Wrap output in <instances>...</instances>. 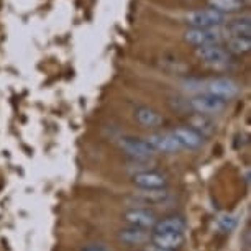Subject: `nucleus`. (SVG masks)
<instances>
[{
  "instance_id": "f257e3e1",
  "label": "nucleus",
  "mask_w": 251,
  "mask_h": 251,
  "mask_svg": "<svg viewBox=\"0 0 251 251\" xmlns=\"http://www.w3.org/2000/svg\"><path fill=\"white\" fill-rule=\"evenodd\" d=\"M118 146L126 156H130L135 161H148L156 154L153 148L148 145V141L136 136H123L118 141Z\"/></svg>"
},
{
  "instance_id": "f03ea898",
  "label": "nucleus",
  "mask_w": 251,
  "mask_h": 251,
  "mask_svg": "<svg viewBox=\"0 0 251 251\" xmlns=\"http://www.w3.org/2000/svg\"><path fill=\"white\" fill-rule=\"evenodd\" d=\"M225 20V15L214 8H205V10H196L186 15L187 25L192 28H217Z\"/></svg>"
},
{
  "instance_id": "7ed1b4c3",
  "label": "nucleus",
  "mask_w": 251,
  "mask_h": 251,
  "mask_svg": "<svg viewBox=\"0 0 251 251\" xmlns=\"http://www.w3.org/2000/svg\"><path fill=\"white\" fill-rule=\"evenodd\" d=\"M123 220L128 224V226H135V228L141 230H151L158 222L154 212H151L146 207H133L125 210L123 212Z\"/></svg>"
},
{
  "instance_id": "20e7f679",
  "label": "nucleus",
  "mask_w": 251,
  "mask_h": 251,
  "mask_svg": "<svg viewBox=\"0 0 251 251\" xmlns=\"http://www.w3.org/2000/svg\"><path fill=\"white\" fill-rule=\"evenodd\" d=\"M131 181L140 191H154V189H166L168 186V177L163 173L154 171V169H146V171L135 173Z\"/></svg>"
},
{
  "instance_id": "39448f33",
  "label": "nucleus",
  "mask_w": 251,
  "mask_h": 251,
  "mask_svg": "<svg viewBox=\"0 0 251 251\" xmlns=\"http://www.w3.org/2000/svg\"><path fill=\"white\" fill-rule=\"evenodd\" d=\"M222 31L219 28H191L186 31V41L202 48L208 45H219L222 41Z\"/></svg>"
},
{
  "instance_id": "423d86ee",
  "label": "nucleus",
  "mask_w": 251,
  "mask_h": 251,
  "mask_svg": "<svg viewBox=\"0 0 251 251\" xmlns=\"http://www.w3.org/2000/svg\"><path fill=\"white\" fill-rule=\"evenodd\" d=\"M207 94L208 96H214L220 100H230V99L236 97L240 94V86L228 77H219L212 79L207 84Z\"/></svg>"
},
{
  "instance_id": "0eeeda50",
  "label": "nucleus",
  "mask_w": 251,
  "mask_h": 251,
  "mask_svg": "<svg viewBox=\"0 0 251 251\" xmlns=\"http://www.w3.org/2000/svg\"><path fill=\"white\" fill-rule=\"evenodd\" d=\"M189 107L192 108L196 113L201 115H212V113H219L224 110L225 102L220 100L214 96H208V94H201L192 99H189Z\"/></svg>"
},
{
  "instance_id": "6e6552de",
  "label": "nucleus",
  "mask_w": 251,
  "mask_h": 251,
  "mask_svg": "<svg viewBox=\"0 0 251 251\" xmlns=\"http://www.w3.org/2000/svg\"><path fill=\"white\" fill-rule=\"evenodd\" d=\"M148 141V145L153 148L154 153H163V154H176L182 148L179 146L176 138L171 133H153L148 138H145Z\"/></svg>"
},
{
  "instance_id": "1a4fd4ad",
  "label": "nucleus",
  "mask_w": 251,
  "mask_h": 251,
  "mask_svg": "<svg viewBox=\"0 0 251 251\" xmlns=\"http://www.w3.org/2000/svg\"><path fill=\"white\" fill-rule=\"evenodd\" d=\"M197 56L203 63L212 64V66H226L230 63V53L225 48H222L220 45H208L197 48Z\"/></svg>"
},
{
  "instance_id": "9d476101",
  "label": "nucleus",
  "mask_w": 251,
  "mask_h": 251,
  "mask_svg": "<svg viewBox=\"0 0 251 251\" xmlns=\"http://www.w3.org/2000/svg\"><path fill=\"white\" fill-rule=\"evenodd\" d=\"M171 135L176 138L179 146L186 150H199L203 145V140H205L196 130H192L191 126H177L176 130L171 131Z\"/></svg>"
},
{
  "instance_id": "9b49d317",
  "label": "nucleus",
  "mask_w": 251,
  "mask_h": 251,
  "mask_svg": "<svg viewBox=\"0 0 251 251\" xmlns=\"http://www.w3.org/2000/svg\"><path fill=\"white\" fill-rule=\"evenodd\" d=\"M117 238L125 245L130 246H140V245H146L150 243L151 238V231L150 230H141V228H135V226H126V228L118 230Z\"/></svg>"
},
{
  "instance_id": "f8f14e48",
  "label": "nucleus",
  "mask_w": 251,
  "mask_h": 251,
  "mask_svg": "<svg viewBox=\"0 0 251 251\" xmlns=\"http://www.w3.org/2000/svg\"><path fill=\"white\" fill-rule=\"evenodd\" d=\"M150 243L168 251H176L184 243V233H151Z\"/></svg>"
},
{
  "instance_id": "ddd939ff",
  "label": "nucleus",
  "mask_w": 251,
  "mask_h": 251,
  "mask_svg": "<svg viewBox=\"0 0 251 251\" xmlns=\"http://www.w3.org/2000/svg\"><path fill=\"white\" fill-rule=\"evenodd\" d=\"M135 120L138 122L141 126H145V128H158V126L163 125L164 118L158 110L143 105L135 110Z\"/></svg>"
},
{
  "instance_id": "4468645a",
  "label": "nucleus",
  "mask_w": 251,
  "mask_h": 251,
  "mask_svg": "<svg viewBox=\"0 0 251 251\" xmlns=\"http://www.w3.org/2000/svg\"><path fill=\"white\" fill-rule=\"evenodd\" d=\"M186 230V222L181 217H166L154 224L153 233H184Z\"/></svg>"
},
{
  "instance_id": "2eb2a0df",
  "label": "nucleus",
  "mask_w": 251,
  "mask_h": 251,
  "mask_svg": "<svg viewBox=\"0 0 251 251\" xmlns=\"http://www.w3.org/2000/svg\"><path fill=\"white\" fill-rule=\"evenodd\" d=\"M191 128L196 130L199 135H202L203 138L208 135H212L215 131V123L210 120L207 115H201V113H196L194 117H191Z\"/></svg>"
},
{
  "instance_id": "dca6fc26",
  "label": "nucleus",
  "mask_w": 251,
  "mask_h": 251,
  "mask_svg": "<svg viewBox=\"0 0 251 251\" xmlns=\"http://www.w3.org/2000/svg\"><path fill=\"white\" fill-rule=\"evenodd\" d=\"M251 50V40L246 36H231L228 40V53L230 54H246Z\"/></svg>"
},
{
  "instance_id": "f3484780",
  "label": "nucleus",
  "mask_w": 251,
  "mask_h": 251,
  "mask_svg": "<svg viewBox=\"0 0 251 251\" xmlns=\"http://www.w3.org/2000/svg\"><path fill=\"white\" fill-rule=\"evenodd\" d=\"M208 5L220 13L238 12L243 8V0H208Z\"/></svg>"
},
{
  "instance_id": "a211bd4d",
  "label": "nucleus",
  "mask_w": 251,
  "mask_h": 251,
  "mask_svg": "<svg viewBox=\"0 0 251 251\" xmlns=\"http://www.w3.org/2000/svg\"><path fill=\"white\" fill-rule=\"evenodd\" d=\"M168 197V191L166 189H154V191H140L138 199H141L146 203H156L161 202Z\"/></svg>"
},
{
  "instance_id": "6ab92c4d",
  "label": "nucleus",
  "mask_w": 251,
  "mask_h": 251,
  "mask_svg": "<svg viewBox=\"0 0 251 251\" xmlns=\"http://www.w3.org/2000/svg\"><path fill=\"white\" fill-rule=\"evenodd\" d=\"M236 224H238V222H236L235 215H231V214H222L219 215V219H217V226H219V230L224 231V233L233 231Z\"/></svg>"
},
{
  "instance_id": "aec40b11",
  "label": "nucleus",
  "mask_w": 251,
  "mask_h": 251,
  "mask_svg": "<svg viewBox=\"0 0 251 251\" xmlns=\"http://www.w3.org/2000/svg\"><path fill=\"white\" fill-rule=\"evenodd\" d=\"M231 36H246L250 38L251 35V25L248 20H236L230 25Z\"/></svg>"
},
{
  "instance_id": "412c9836",
  "label": "nucleus",
  "mask_w": 251,
  "mask_h": 251,
  "mask_svg": "<svg viewBox=\"0 0 251 251\" xmlns=\"http://www.w3.org/2000/svg\"><path fill=\"white\" fill-rule=\"evenodd\" d=\"M80 251H110L107 248L105 245H99V243H91V245H86Z\"/></svg>"
},
{
  "instance_id": "4be33fe9",
  "label": "nucleus",
  "mask_w": 251,
  "mask_h": 251,
  "mask_svg": "<svg viewBox=\"0 0 251 251\" xmlns=\"http://www.w3.org/2000/svg\"><path fill=\"white\" fill-rule=\"evenodd\" d=\"M143 251H168V250H163V248H158V246H154V245H150V246H146Z\"/></svg>"
}]
</instances>
